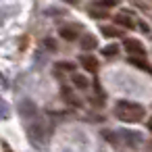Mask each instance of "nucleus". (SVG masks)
<instances>
[{
  "mask_svg": "<svg viewBox=\"0 0 152 152\" xmlns=\"http://www.w3.org/2000/svg\"><path fill=\"white\" fill-rule=\"evenodd\" d=\"M148 129L152 131V119H148Z\"/></svg>",
  "mask_w": 152,
  "mask_h": 152,
  "instance_id": "nucleus-20",
  "label": "nucleus"
},
{
  "mask_svg": "<svg viewBox=\"0 0 152 152\" xmlns=\"http://www.w3.org/2000/svg\"><path fill=\"white\" fill-rule=\"evenodd\" d=\"M119 133L123 135V142L131 148H137L142 144V133H137V131H119Z\"/></svg>",
  "mask_w": 152,
  "mask_h": 152,
  "instance_id": "nucleus-5",
  "label": "nucleus"
},
{
  "mask_svg": "<svg viewBox=\"0 0 152 152\" xmlns=\"http://www.w3.org/2000/svg\"><path fill=\"white\" fill-rule=\"evenodd\" d=\"M102 36H106V38H121V29L104 25V27H102Z\"/></svg>",
  "mask_w": 152,
  "mask_h": 152,
  "instance_id": "nucleus-13",
  "label": "nucleus"
},
{
  "mask_svg": "<svg viewBox=\"0 0 152 152\" xmlns=\"http://www.w3.org/2000/svg\"><path fill=\"white\" fill-rule=\"evenodd\" d=\"M148 148H150V150H152V140H150V142H148Z\"/></svg>",
  "mask_w": 152,
  "mask_h": 152,
  "instance_id": "nucleus-21",
  "label": "nucleus"
},
{
  "mask_svg": "<svg viewBox=\"0 0 152 152\" xmlns=\"http://www.w3.org/2000/svg\"><path fill=\"white\" fill-rule=\"evenodd\" d=\"M61 38H65V40H75V38H79V29L77 27H61Z\"/></svg>",
  "mask_w": 152,
  "mask_h": 152,
  "instance_id": "nucleus-10",
  "label": "nucleus"
},
{
  "mask_svg": "<svg viewBox=\"0 0 152 152\" xmlns=\"http://www.w3.org/2000/svg\"><path fill=\"white\" fill-rule=\"evenodd\" d=\"M27 133H29V142H31L34 146H44V144L48 142V137H50V125H48L46 119L36 117V119L31 121Z\"/></svg>",
  "mask_w": 152,
  "mask_h": 152,
  "instance_id": "nucleus-2",
  "label": "nucleus"
},
{
  "mask_svg": "<svg viewBox=\"0 0 152 152\" xmlns=\"http://www.w3.org/2000/svg\"><path fill=\"white\" fill-rule=\"evenodd\" d=\"M96 46H98V38H94L92 34H86L81 38V50H92Z\"/></svg>",
  "mask_w": 152,
  "mask_h": 152,
  "instance_id": "nucleus-9",
  "label": "nucleus"
},
{
  "mask_svg": "<svg viewBox=\"0 0 152 152\" xmlns=\"http://www.w3.org/2000/svg\"><path fill=\"white\" fill-rule=\"evenodd\" d=\"M115 21L119 23V25H123V27H135V23H133V15L129 13V11H123V13H119L117 17H115Z\"/></svg>",
  "mask_w": 152,
  "mask_h": 152,
  "instance_id": "nucleus-7",
  "label": "nucleus"
},
{
  "mask_svg": "<svg viewBox=\"0 0 152 152\" xmlns=\"http://www.w3.org/2000/svg\"><path fill=\"white\" fill-rule=\"evenodd\" d=\"M7 119H9V102L2 100V121H7Z\"/></svg>",
  "mask_w": 152,
  "mask_h": 152,
  "instance_id": "nucleus-17",
  "label": "nucleus"
},
{
  "mask_svg": "<svg viewBox=\"0 0 152 152\" xmlns=\"http://www.w3.org/2000/svg\"><path fill=\"white\" fill-rule=\"evenodd\" d=\"M90 15H92V17H104V11H98V9H92V11H90Z\"/></svg>",
  "mask_w": 152,
  "mask_h": 152,
  "instance_id": "nucleus-19",
  "label": "nucleus"
},
{
  "mask_svg": "<svg viewBox=\"0 0 152 152\" xmlns=\"http://www.w3.org/2000/svg\"><path fill=\"white\" fill-rule=\"evenodd\" d=\"M115 4H117V0H98L96 2V7H102V9H110Z\"/></svg>",
  "mask_w": 152,
  "mask_h": 152,
  "instance_id": "nucleus-16",
  "label": "nucleus"
},
{
  "mask_svg": "<svg viewBox=\"0 0 152 152\" xmlns=\"http://www.w3.org/2000/svg\"><path fill=\"white\" fill-rule=\"evenodd\" d=\"M17 108H19V115H21L25 121H31V119H36V117H38V106H36L31 100H27V98H25V100H21Z\"/></svg>",
  "mask_w": 152,
  "mask_h": 152,
  "instance_id": "nucleus-3",
  "label": "nucleus"
},
{
  "mask_svg": "<svg viewBox=\"0 0 152 152\" xmlns=\"http://www.w3.org/2000/svg\"><path fill=\"white\" fill-rule=\"evenodd\" d=\"M119 131H104V137L110 142V144H119Z\"/></svg>",
  "mask_w": 152,
  "mask_h": 152,
  "instance_id": "nucleus-15",
  "label": "nucleus"
},
{
  "mask_svg": "<svg viewBox=\"0 0 152 152\" xmlns=\"http://www.w3.org/2000/svg\"><path fill=\"white\" fill-rule=\"evenodd\" d=\"M61 94H63V98H65L67 102H71L73 106H81V104H79V100L75 98V94H73L69 88H63V90H61Z\"/></svg>",
  "mask_w": 152,
  "mask_h": 152,
  "instance_id": "nucleus-11",
  "label": "nucleus"
},
{
  "mask_svg": "<svg viewBox=\"0 0 152 152\" xmlns=\"http://www.w3.org/2000/svg\"><path fill=\"white\" fill-rule=\"evenodd\" d=\"M129 63H131L133 67H140V69H146V71H152V69H150V65H148L146 61H142V56H137V54H135V56H129Z\"/></svg>",
  "mask_w": 152,
  "mask_h": 152,
  "instance_id": "nucleus-12",
  "label": "nucleus"
},
{
  "mask_svg": "<svg viewBox=\"0 0 152 152\" xmlns=\"http://www.w3.org/2000/svg\"><path fill=\"white\" fill-rule=\"evenodd\" d=\"M56 69H67V71H73V65H71V63H56Z\"/></svg>",
  "mask_w": 152,
  "mask_h": 152,
  "instance_id": "nucleus-18",
  "label": "nucleus"
},
{
  "mask_svg": "<svg viewBox=\"0 0 152 152\" xmlns=\"http://www.w3.org/2000/svg\"><path fill=\"white\" fill-rule=\"evenodd\" d=\"M115 117L119 121H125V123H137L146 117V108L137 102H129V100H121L117 102L115 106Z\"/></svg>",
  "mask_w": 152,
  "mask_h": 152,
  "instance_id": "nucleus-1",
  "label": "nucleus"
},
{
  "mask_svg": "<svg viewBox=\"0 0 152 152\" xmlns=\"http://www.w3.org/2000/svg\"><path fill=\"white\" fill-rule=\"evenodd\" d=\"M123 46H125V50H127L129 54H137V56H144V54H146L144 46H142L137 40H125Z\"/></svg>",
  "mask_w": 152,
  "mask_h": 152,
  "instance_id": "nucleus-6",
  "label": "nucleus"
},
{
  "mask_svg": "<svg viewBox=\"0 0 152 152\" xmlns=\"http://www.w3.org/2000/svg\"><path fill=\"white\" fill-rule=\"evenodd\" d=\"M79 63H81V67H83L86 71H90V73H96V71H98V58L92 56V54H81V56H79Z\"/></svg>",
  "mask_w": 152,
  "mask_h": 152,
  "instance_id": "nucleus-4",
  "label": "nucleus"
},
{
  "mask_svg": "<svg viewBox=\"0 0 152 152\" xmlns=\"http://www.w3.org/2000/svg\"><path fill=\"white\" fill-rule=\"evenodd\" d=\"M102 54L108 56V58H110V56H117V54H119V46H117V44H108V46L102 48Z\"/></svg>",
  "mask_w": 152,
  "mask_h": 152,
  "instance_id": "nucleus-14",
  "label": "nucleus"
},
{
  "mask_svg": "<svg viewBox=\"0 0 152 152\" xmlns=\"http://www.w3.org/2000/svg\"><path fill=\"white\" fill-rule=\"evenodd\" d=\"M71 81H73V86H75L77 90H88V88H90V79H88L86 75H81V73H73V75H71Z\"/></svg>",
  "mask_w": 152,
  "mask_h": 152,
  "instance_id": "nucleus-8",
  "label": "nucleus"
}]
</instances>
